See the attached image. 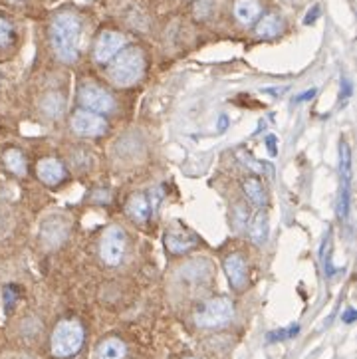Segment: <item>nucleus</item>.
<instances>
[{"instance_id":"1","label":"nucleus","mask_w":357,"mask_h":359,"mask_svg":"<svg viewBox=\"0 0 357 359\" xmlns=\"http://www.w3.org/2000/svg\"><path fill=\"white\" fill-rule=\"evenodd\" d=\"M79 32H82V24L74 12H60L56 14V18L52 20L50 40L56 56L62 62L66 64L75 62L77 50H79Z\"/></svg>"},{"instance_id":"2","label":"nucleus","mask_w":357,"mask_h":359,"mask_svg":"<svg viewBox=\"0 0 357 359\" xmlns=\"http://www.w3.org/2000/svg\"><path fill=\"white\" fill-rule=\"evenodd\" d=\"M84 345V327L75 320L60 321L52 334V354L58 359H68Z\"/></svg>"},{"instance_id":"3","label":"nucleus","mask_w":357,"mask_h":359,"mask_svg":"<svg viewBox=\"0 0 357 359\" xmlns=\"http://www.w3.org/2000/svg\"><path fill=\"white\" fill-rule=\"evenodd\" d=\"M143 68H145V62H143L141 52L130 48V50L119 52V56L113 60L110 66V77L117 86H133L143 76Z\"/></svg>"},{"instance_id":"4","label":"nucleus","mask_w":357,"mask_h":359,"mask_svg":"<svg viewBox=\"0 0 357 359\" xmlns=\"http://www.w3.org/2000/svg\"><path fill=\"white\" fill-rule=\"evenodd\" d=\"M234 318V306L228 298H210L201 306L195 321L201 327H223Z\"/></svg>"},{"instance_id":"5","label":"nucleus","mask_w":357,"mask_h":359,"mask_svg":"<svg viewBox=\"0 0 357 359\" xmlns=\"http://www.w3.org/2000/svg\"><path fill=\"white\" fill-rule=\"evenodd\" d=\"M125 248H127L125 232L119 227L106 228V232L101 236V243H99L101 260L108 266H117L125 256Z\"/></svg>"},{"instance_id":"6","label":"nucleus","mask_w":357,"mask_h":359,"mask_svg":"<svg viewBox=\"0 0 357 359\" xmlns=\"http://www.w3.org/2000/svg\"><path fill=\"white\" fill-rule=\"evenodd\" d=\"M79 103L94 114H108L113 110V97L94 84H86L79 90Z\"/></svg>"},{"instance_id":"7","label":"nucleus","mask_w":357,"mask_h":359,"mask_svg":"<svg viewBox=\"0 0 357 359\" xmlns=\"http://www.w3.org/2000/svg\"><path fill=\"white\" fill-rule=\"evenodd\" d=\"M125 46V36L113 30H106L99 34V38L94 46V58L99 64H108L112 58H115Z\"/></svg>"},{"instance_id":"8","label":"nucleus","mask_w":357,"mask_h":359,"mask_svg":"<svg viewBox=\"0 0 357 359\" xmlns=\"http://www.w3.org/2000/svg\"><path fill=\"white\" fill-rule=\"evenodd\" d=\"M339 173H341V197H339V214L347 216L349 208V187H352V153L345 141L339 145Z\"/></svg>"},{"instance_id":"9","label":"nucleus","mask_w":357,"mask_h":359,"mask_svg":"<svg viewBox=\"0 0 357 359\" xmlns=\"http://www.w3.org/2000/svg\"><path fill=\"white\" fill-rule=\"evenodd\" d=\"M72 129L77 135H86V137H95L108 129V123L101 115L88 112V110H77L72 117Z\"/></svg>"},{"instance_id":"10","label":"nucleus","mask_w":357,"mask_h":359,"mask_svg":"<svg viewBox=\"0 0 357 359\" xmlns=\"http://www.w3.org/2000/svg\"><path fill=\"white\" fill-rule=\"evenodd\" d=\"M225 272L226 278L232 288L243 290L246 286V264L245 258L241 254H230L225 258Z\"/></svg>"},{"instance_id":"11","label":"nucleus","mask_w":357,"mask_h":359,"mask_svg":"<svg viewBox=\"0 0 357 359\" xmlns=\"http://www.w3.org/2000/svg\"><path fill=\"white\" fill-rule=\"evenodd\" d=\"M36 171L40 181H44L46 185H58V183H62L64 181V175H66L64 165L58 159H54V157H46V159L38 161Z\"/></svg>"},{"instance_id":"12","label":"nucleus","mask_w":357,"mask_h":359,"mask_svg":"<svg viewBox=\"0 0 357 359\" xmlns=\"http://www.w3.org/2000/svg\"><path fill=\"white\" fill-rule=\"evenodd\" d=\"M125 212L135 223L147 221V216L151 214V205L149 201H147V197L145 195H132L127 205H125Z\"/></svg>"},{"instance_id":"13","label":"nucleus","mask_w":357,"mask_h":359,"mask_svg":"<svg viewBox=\"0 0 357 359\" xmlns=\"http://www.w3.org/2000/svg\"><path fill=\"white\" fill-rule=\"evenodd\" d=\"M234 16L241 24H252L260 16V2L258 0H236L234 2Z\"/></svg>"},{"instance_id":"14","label":"nucleus","mask_w":357,"mask_h":359,"mask_svg":"<svg viewBox=\"0 0 357 359\" xmlns=\"http://www.w3.org/2000/svg\"><path fill=\"white\" fill-rule=\"evenodd\" d=\"M125 354H127L125 343L117 338H110L97 345V359H123Z\"/></svg>"},{"instance_id":"15","label":"nucleus","mask_w":357,"mask_h":359,"mask_svg":"<svg viewBox=\"0 0 357 359\" xmlns=\"http://www.w3.org/2000/svg\"><path fill=\"white\" fill-rule=\"evenodd\" d=\"M165 245L173 254H181V252H185L195 245V238L185 230H171L167 238H165Z\"/></svg>"},{"instance_id":"16","label":"nucleus","mask_w":357,"mask_h":359,"mask_svg":"<svg viewBox=\"0 0 357 359\" xmlns=\"http://www.w3.org/2000/svg\"><path fill=\"white\" fill-rule=\"evenodd\" d=\"M280 30H282V20L278 18L276 14H266L256 24V34L260 38H274V36L280 34Z\"/></svg>"},{"instance_id":"17","label":"nucleus","mask_w":357,"mask_h":359,"mask_svg":"<svg viewBox=\"0 0 357 359\" xmlns=\"http://www.w3.org/2000/svg\"><path fill=\"white\" fill-rule=\"evenodd\" d=\"M243 187H245L246 197L250 199V203H252V205L262 207L264 203H266V193H264V187L260 185V181H258V179H246Z\"/></svg>"},{"instance_id":"18","label":"nucleus","mask_w":357,"mask_h":359,"mask_svg":"<svg viewBox=\"0 0 357 359\" xmlns=\"http://www.w3.org/2000/svg\"><path fill=\"white\" fill-rule=\"evenodd\" d=\"M4 165L14 175H24L26 173V159L19 149H8L4 153Z\"/></svg>"},{"instance_id":"19","label":"nucleus","mask_w":357,"mask_h":359,"mask_svg":"<svg viewBox=\"0 0 357 359\" xmlns=\"http://www.w3.org/2000/svg\"><path fill=\"white\" fill-rule=\"evenodd\" d=\"M266 227H268L266 216H264V214H258L256 221H254V225H252V230H250V236H252L254 243H260V245H262L264 238H266Z\"/></svg>"},{"instance_id":"20","label":"nucleus","mask_w":357,"mask_h":359,"mask_svg":"<svg viewBox=\"0 0 357 359\" xmlns=\"http://www.w3.org/2000/svg\"><path fill=\"white\" fill-rule=\"evenodd\" d=\"M214 10V0H195V16L197 18H208Z\"/></svg>"},{"instance_id":"21","label":"nucleus","mask_w":357,"mask_h":359,"mask_svg":"<svg viewBox=\"0 0 357 359\" xmlns=\"http://www.w3.org/2000/svg\"><path fill=\"white\" fill-rule=\"evenodd\" d=\"M10 40H12V24L8 20L0 18V48L8 46Z\"/></svg>"},{"instance_id":"22","label":"nucleus","mask_w":357,"mask_h":359,"mask_svg":"<svg viewBox=\"0 0 357 359\" xmlns=\"http://www.w3.org/2000/svg\"><path fill=\"white\" fill-rule=\"evenodd\" d=\"M294 334H298V325H292V327H288V330H280V332H274V334H270V336H268V340H270V341L286 340V338H292Z\"/></svg>"},{"instance_id":"23","label":"nucleus","mask_w":357,"mask_h":359,"mask_svg":"<svg viewBox=\"0 0 357 359\" xmlns=\"http://www.w3.org/2000/svg\"><path fill=\"white\" fill-rule=\"evenodd\" d=\"M314 94H316V92H314V90H310V92L301 94L300 97H298V101H304V99H310V97H314Z\"/></svg>"},{"instance_id":"24","label":"nucleus","mask_w":357,"mask_h":359,"mask_svg":"<svg viewBox=\"0 0 357 359\" xmlns=\"http://www.w3.org/2000/svg\"><path fill=\"white\" fill-rule=\"evenodd\" d=\"M354 318H356V312H354V310H349V312L345 314V321L349 323V321H354Z\"/></svg>"},{"instance_id":"25","label":"nucleus","mask_w":357,"mask_h":359,"mask_svg":"<svg viewBox=\"0 0 357 359\" xmlns=\"http://www.w3.org/2000/svg\"><path fill=\"white\" fill-rule=\"evenodd\" d=\"M6 2H10V4H22L24 0H6Z\"/></svg>"},{"instance_id":"26","label":"nucleus","mask_w":357,"mask_h":359,"mask_svg":"<svg viewBox=\"0 0 357 359\" xmlns=\"http://www.w3.org/2000/svg\"><path fill=\"white\" fill-rule=\"evenodd\" d=\"M10 359H32V358H28V356H14V358Z\"/></svg>"},{"instance_id":"27","label":"nucleus","mask_w":357,"mask_h":359,"mask_svg":"<svg viewBox=\"0 0 357 359\" xmlns=\"http://www.w3.org/2000/svg\"><path fill=\"white\" fill-rule=\"evenodd\" d=\"M187 359H195V358H187Z\"/></svg>"}]
</instances>
